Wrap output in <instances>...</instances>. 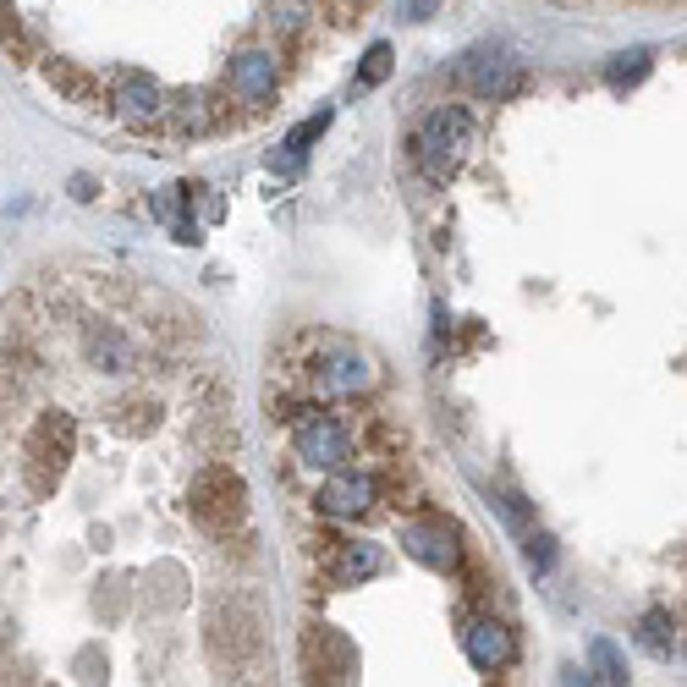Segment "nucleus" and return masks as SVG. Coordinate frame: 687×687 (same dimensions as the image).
<instances>
[{
  "label": "nucleus",
  "mask_w": 687,
  "mask_h": 687,
  "mask_svg": "<svg viewBox=\"0 0 687 687\" xmlns=\"http://www.w3.org/2000/svg\"><path fill=\"white\" fill-rule=\"evenodd\" d=\"M369 386H375V364L341 336H325L302 369V401H352Z\"/></svg>",
  "instance_id": "f257e3e1"
},
{
  "label": "nucleus",
  "mask_w": 687,
  "mask_h": 687,
  "mask_svg": "<svg viewBox=\"0 0 687 687\" xmlns=\"http://www.w3.org/2000/svg\"><path fill=\"white\" fill-rule=\"evenodd\" d=\"M468 149H474V116H468L462 104H440V110H429V116L418 121L412 155H418V166H424L435 182H446V177L468 160Z\"/></svg>",
  "instance_id": "f03ea898"
},
{
  "label": "nucleus",
  "mask_w": 687,
  "mask_h": 687,
  "mask_svg": "<svg viewBox=\"0 0 687 687\" xmlns=\"http://www.w3.org/2000/svg\"><path fill=\"white\" fill-rule=\"evenodd\" d=\"M292 451L302 468H325V474H336V468H352V457H358V440H352V429L336 418V412H319V401L292 418Z\"/></svg>",
  "instance_id": "7ed1b4c3"
},
{
  "label": "nucleus",
  "mask_w": 687,
  "mask_h": 687,
  "mask_svg": "<svg viewBox=\"0 0 687 687\" xmlns=\"http://www.w3.org/2000/svg\"><path fill=\"white\" fill-rule=\"evenodd\" d=\"M375 479L369 474H358V468H336L325 485H319V511L325 517H336V522H358L369 506H375Z\"/></svg>",
  "instance_id": "20e7f679"
},
{
  "label": "nucleus",
  "mask_w": 687,
  "mask_h": 687,
  "mask_svg": "<svg viewBox=\"0 0 687 687\" xmlns=\"http://www.w3.org/2000/svg\"><path fill=\"white\" fill-rule=\"evenodd\" d=\"M462 78H468V89L479 99H506L522 83V72H517V61H511L506 50H474V56L462 61Z\"/></svg>",
  "instance_id": "39448f33"
},
{
  "label": "nucleus",
  "mask_w": 687,
  "mask_h": 687,
  "mask_svg": "<svg viewBox=\"0 0 687 687\" xmlns=\"http://www.w3.org/2000/svg\"><path fill=\"white\" fill-rule=\"evenodd\" d=\"M116 116L127 121V127H149V121H160L166 116V89L155 83V78H143V72H127L121 83H116Z\"/></svg>",
  "instance_id": "423d86ee"
},
{
  "label": "nucleus",
  "mask_w": 687,
  "mask_h": 687,
  "mask_svg": "<svg viewBox=\"0 0 687 687\" xmlns=\"http://www.w3.org/2000/svg\"><path fill=\"white\" fill-rule=\"evenodd\" d=\"M276 50H248V56H237L231 61V94L242 99V104H265V99L276 94Z\"/></svg>",
  "instance_id": "0eeeda50"
},
{
  "label": "nucleus",
  "mask_w": 687,
  "mask_h": 687,
  "mask_svg": "<svg viewBox=\"0 0 687 687\" xmlns=\"http://www.w3.org/2000/svg\"><path fill=\"white\" fill-rule=\"evenodd\" d=\"M462 655H468L479 671H506L511 655H517V644H511V633H506L500 621H474V627L462 633Z\"/></svg>",
  "instance_id": "6e6552de"
},
{
  "label": "nucleus",
  "mask_w": 687,
  "mask_h": 687,
  "mask_svg": "<svg viewBox=\"0 0 687 687\" xmlns=\"http://www.w3.org/2000/svg\"><path fill=\"white\" fill-rule=\"evenodd\" d=\"M407 556H418V561L435 567V572H451V567H457L451 528H440V522H407Z\"/></svg>",
  "instance_id": "1a4fd4ad"
},
{
  "label": "nucleus",
  "mask_w": 687,
  "mask_h": 687,
  "mask_svg": "<svg viewBox=\"0 0 687 687\" xmlns=\"http://www.w3.org/2000/svg\"><path fill=\"white\" fill-rule=\"evenodd\" d=\"M380 567H386V556H380V545H341V561H336V578L341 584H369V578H380Z\"/></svg>",
  "instance_id": "9d476101"
},
{
  "label": "nucleus",
  "mask_w": 687,
  "mask_h": 687,
  "mask_svg": "<svg viewBox=\"0 0 687 687\" xmlns=\"http://www.w3.org/2000/svg\"><path fill=\"white\" fill-rule=\"evenodd\" d=\"M649 67H655V50H621L610 67H605V83L621 94V89H633V83H644L649 78Z\"/></svg>",
  "instance_id": "9b49d317"
},
{
  "label": "nucleus",
  "mask_w": 687,
  "mask_h": 687,
  "mask_svg": "<svg viewBox=\"0 0 687 687\" xmlns=\"http://www.w3.org/2000/svg\"><path fill=\"white\" fill-rule=\"evenodd\" d=\"M325 127H330V110H319V116H308L302 127H292V132H287V143H281V160H287V166H297V160L308 155V143H313Z\"/></svg>",
  "instance_id": "f8f14e48"
},
{
  "label": "nucleus",
  "mask_w": 687,
  "mask_h": 687,
  "mask_svg": "<svg viewBox=\"0 0 687 687\" xmlns=\"http://www.w3.org/2000/svg\"><path fill=\"white\" fill-rule=\"evenodd\" d=\"M589 660H594V683H627V660L616 655V644H610V638H594Z\"/></svg>",
  "instance_id": "ddd939ff"
},
{
  "label": "nucleus",
  "mask_w": 687,
  "mask_h": 687,
  "mask_svg": "<svg viewBox=\"0 0 687 687\" xmlns=\"http://www.w3.org/2000/svg\"><path fill=\"white\" fill-rule=\"evenodd\" d=\"M391 61H396L391 44H369V56H364V72H358V89H380V83L391 78Z\"/></svg>",
  "instance_id": "4468645a"
},
{
  "label": "nucleus",
  "mask_w": 687,
  "mask_h": 687,
  "mask_svg": "<svg viewBox=\"0 0 687 687\" xmlns=\"http://www.w3.org/2000/svg\"><path fill=\"white\" fill-rule=\"evenodd\" d=\"M666 627H671V621H666V610H649V616L638 621V644H644L649 655H671V638H666Z\"/></svg>",
  "instance_id": "2eb2a0df"
},
{
  "label": "nucleus",
  "mask_w": 687,
  "mask_h": 687,
  "mask_svg": "<svg viewBox=\"0 0 687 687\" xmlns=\"http://www.w3.org/2000/svg\"><path fill=\"white\" fill-rule=\"evenodd\" d=\"M556 561V545H550V534H528V567L534 572H545Z\"/></svg>",
  "instance_id": "dca6fc26"
},
{
  "label": "nucleus",
  "mask_w": 687,
  "mask_h": 687,
  "mask_svg": "<svg viewBox=\"0 0 687 687\" xmlns=\"http://www.w3.org/2000/svg\"><path fill=\"white\" fill-rule=\"evenodd\" d=\"M198 209H203V220H220V215H226L220 198H215V188H198Z\"/></svg>",
  "instance_id": "f3484780"
},
{
  "label": "nucleus",
  "mask_w": 687,
  "mask_h": 687,
  "mask_svg": "<svg viewBox=\"0 0 687 687\" xmlns=\"http://www.w3.org/2000/svg\"><path fill=\"white\" fill-rule=\"evenodd\" d=\"M435 6H440V0H407V17L424 22V17H435Z\"/></svg>",
  "instance_id": "a211bd4d"
}]
</instances>
